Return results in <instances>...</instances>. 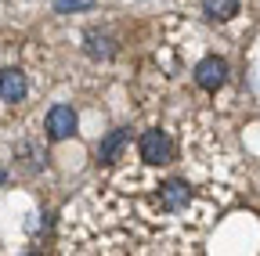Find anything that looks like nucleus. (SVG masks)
Segmentation results:
<instances>
[{
  "mask_svg": "<svg viewBox=\"0 0 260 256\" xmlns=\"http://www.w3.org/2000/svg\"><path fill=\"white\" fill-rule=\"evenodd\" d=\"M141 159L152 166H162L174 159V141L162 134V130H145L141 134Z\"/></svg>",
  "mask_w": 260,
  "mask_h": 256,
  "instance_id": "nucleus-1",
  "label": "nucleus"
},
{
  "mask_svg": "<svg viewBox=\"0 0 260 256\" xmlns=\"http://www.w3.org/2000/svg\"><path fill=\"white\" fill-rule=\"evenodd\" d=\"M73 134H76V112H73V105H54L47 112V137L51 141H65Z\"/></svg>",
  "mask_w": 260,
  "mask_h": 256,
  "instance_id": "nucleus-2",
  "label": "nucleus"
},
{
  "mask_svg": "<svg viewBox=\"0 0 260 256\" xmlns=\"http://www.w3.org/2000/svg\"><path fill=\"white\" fill-rule=\"evenodd\" d=\"M224 80H228V61L224 58H203L195 65V83L203 90H217V87H224Z\"/></svg>",
  "mask_w": 260,
  "mask_h": 256,
  "instance_id": "nucleus-3",
  "label": "nucleus"
},
{
  "mask_svg": "<svg viewBox=\"0 0 260 256\" xmlns=\"http://www.w3.org/2000/svg\"><path fill=\"white\" fill-rule=\"evenodd\" d=\"M191 199V191L184 180H167V184H159V209H167V213H177L184 209Z\"/></svg>",
  "mask_w": 260,
  "mask_h": 256,
  "instance_id": "nucleus-4",
  "label": "nucleus"
},
{
  "mask_svg": "<svg viewBox=\"0 0 260 256\" xmlns=\"http://www.w3.org/2000/svg\"><path fill=\"white\" fill-rule=\"evenodd\" d=\"M25 90H29V83H25L22 69H4V72H0V98H4V101H11V105L22 101Z\"/></svg>",
  "mask_w": 260,
  "mask_h": 256,
  "instance_id": "nucleus-5",
  "label": "nucleus"
},
{
  "mask_svg": "<svg viewBox=\"0 0 260 256\" xmlns=\"http://www.w3.org/2000/svg\"><path fill=\"white\" fill-rule=\"evenodd\" d=\"M83 51H87V58H94V61H109L112 54H116V40L109 36V33H87L83 36Z\"/></svg>",
  "mask_w": 260,
  "mask_h": 256,
  "instance_id": "nucleus-6",
  "label": "nucleus"
},
{
  "mask_svg": "<svg viewBox=\"0 0 260 256\" xmlns=\"http://www.w3.org/2000/svg\"><path fill=\"white\" fill-rule=\"evenodd\" d=\"M203 15L210 22H228L239 15V0H203Z\"/></svg>",
  "mask_w": 260,
  "mask_h": 256,
  "instance_id": "nucleus-7",
  "label": "nucleus"
},
{
  "mask_svg": "<svg viewBox=\"0 0 260 256\" xmlns=\"http://www.w3.org/2000/svg\"><path fill=\"white\" fill-rule=\"evenodd\" d=\"M123 148H126V130H112L109 137H102V144H98V159H102V163H116Z\"/></svg>",
  "mask_w": 260,
  "mask_h": 256,
  "instance_id": "nucleus-8",
  "label": "nucleus"
},
{
  "mask_svg": "<svg viewBox=\"0 0 260 256\" xmlns=\"http://www.w3.org/2000/svg\"><path fill=\"white\" fill-rule=\"evenodd\" d=\"M54 8L65 15V11H83V8H94V0H54Z\"/></svg>",
  "mask_w": 260,
  "mask_h": 256,
  "instance_id": "nucleus-9",
  "label": "nucleus"
},
{
  "mask_svg": "<svg viewBox=\"0 0 260 256\" xmlns=\"http://www.w3.org/2000/svg\"><path fill=\"white\" fill-rule=\"evenodd\" d=\"M4 180H8V173H4V170H0V184H4Z\"/></svg>",
  "mask_w": 260,
  "mask_h": 256,
  "instance_id": "nucleus-10",
  "label": "nucleus"
}]
</instances>
